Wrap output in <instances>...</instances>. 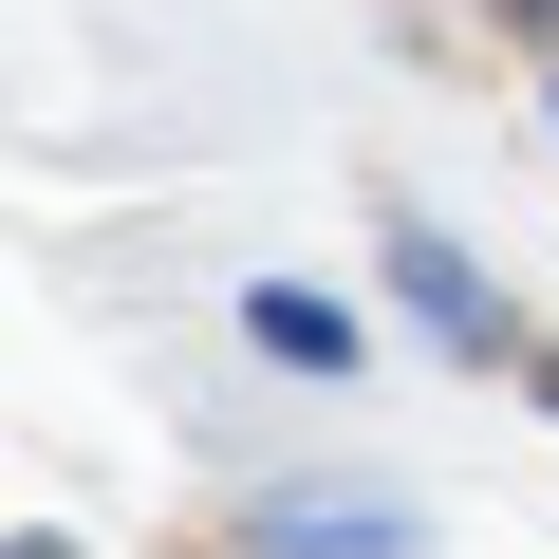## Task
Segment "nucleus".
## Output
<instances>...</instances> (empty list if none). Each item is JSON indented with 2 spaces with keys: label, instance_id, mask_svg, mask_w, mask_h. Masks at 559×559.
Wrapping results in <instances>:
<instances>
[{
  "label": "nucleus",
  "instance_id": "obj_3",
  "mask_svg": "<svg viewBox=\"0 0 559 559\" xmlns=\"http://www.w3.org/2000/svg\"><path fill=\"white\" fill-rule=\"evenodd\" d=\"M242 540H318V559H411L392 503H242Z\"/></svg>",
  "mask_w": 559,
  "mask_h": 559
},
{
  "label": "nucleus",
  "instance_id": "obj_5",
  "mask_svg": "<svg viewBox=\"0 0 559 559\" xmlns=\"http://www.w3.org/2000/svg\"><path fill=\"white\" fill-rule=\"evenodd\" d=\"M503 373H522V392H540V411H559V355H540V336H522V355H503Z\"/></svg>",
  "mask_w": 559,
  "mask_h": 559
},
{
  "label": "nucleus",
  "instance_id": "obj_4",
  "mask_svg": "<svg viewBox=\"0 0 559 559\" xmlns=\"http://www.w3.org/2000/svg\"><path fill=\"white\" fill-rule=\"evenodd\" d=\"M503 38H540V57H559V0H503Z\"/></svg>",
  "mask_w": 559,
  "mask_h": 559
},
{
  "label": "nucleus",
  "instance_id": "obj_1",
  "mask_svg": "<svg viewBox=\"0 0 559 559\" xmlns=\"http://www.w3.org/2000/svg\"><path fill=\"white\" fill-rule=\"evenodd\" d=\"M373 261H392V299H411V318H429L466 373H503V355H522V299H503V280H485L448 224H411V205H392V224H373Z\"/></svg>",
  "mask_w": 559,
  "mask_h": 559
},
{
  "label": "nucleus",
  "instance_id": "obj_2",
  "mask_svg": "<svg viewBox=\"0 0 559 559\" xmlns=\"http://www.w3.org/2000/svg\"><path fill=\"white\" fill-rule=\"evenodd\" d=\"M242 336H261L280 373H355V355H373V336H355V318L318 299V280H261V299H242Z\"/></svg>",
  "mask_w": 559,
  "mask_h": 559
}]
</instances>
